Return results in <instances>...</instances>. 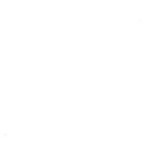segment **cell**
<instances>
[]
</instances>
